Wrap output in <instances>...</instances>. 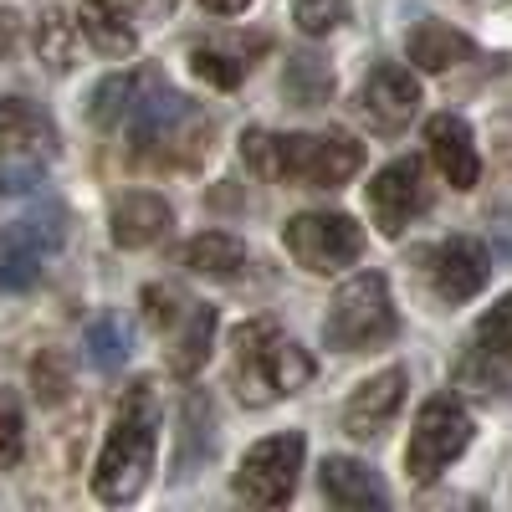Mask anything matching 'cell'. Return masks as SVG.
<instances>
[{
  "label": "cell",
  "mask_w": 512,
  "mask_h": 512,
  "mask_svg": "<svg viewBox=\"0 0 512 512\" xmlns=\"http://www.w3.org/2000/svg\"><path fill=\"white\" fill-rule=\"evenodd\" d=\"M93 123L128 134L144 154H180L195 159L210 149V123L195 118V108L169 88L154 67H123L93 88Z\"/></svg>",
  "instance_id": "6da1fadb"
},
{
  "label": "cell",
  "mask_w": 512,
  "mask_h": 512,
  "mask_svg": "<svg viewBox=\"0 0 512 512\" xmlns=\"http://www.w3.org/2000/svg\"><path fill=\"white\" fill-rule=\"evenodd\" d=\"M241 159L256 175H272L303 190H333L359 175L364 149L344 134H267V128H256V134L241 139Z\"/></svg>",
  "instance_id": "7a4b0ae2"
},
{
  "label": "cell",
  "mask_w": 512,
  "mask_h": 512,
  "mask_svg": "<svg viewBox=\"0 0 512 512\" xmlns=\"http://www.w3.org/2000/svg\"><path fill=\"white\" fill-rule=\"evenodd\" d=\"M154 446H159V415H154V390L139 379L134 390L123 395L113 431L98 451L93 466V492L103 502H134L154 472Z\"/></svg>",
  "instance_id": "3957f363"
},
{
  "label": "cell",
  "mask_w": 512,
  "mask_h": 512,
  "mask_svg": "<svg viewBox=\"0 0 512 512\" xmlns=\"http://www.w3.org/2000/svg\"><path fill=\"white\" fill-rule=\"evenodd\" d=\"M313 379V359L292 344V338L272 323L256 318L236 328V349H231V390L241 405H272L282 395H297Z\"/></svg>",
  "instance_id": "277c9868"
},
{
  "label": "cell",
  "mask_w": 512,
  "mask_h": 512,
  "mask_svg": "<svg viewBox=\"0 0 512 512\" xmlns=\"http://www.w3.org/2000/svg\"><path fill=\"white\" fill-rule=\"evenodd\" d=\"M400 333V313H395V297L390 282L379 272H359L338 287L333 308L323 318V338L338 354H364V349H384L390 338Z\"/></svg>",
  "instance_id": "5b68a950"
},
{
  "label": "cell",
  "mask_w": 512,
  "mask_h": 512,
  "mask_svg": "<svg viewBox=\"0 0 512 512\" xmlns=\"http://www.w3.org/2000/svg\"><path fill=\"white\" fill-rule=\"evenodd\" d=\"M57 154L52 118L26 98H0V195H21L47 180Z\"/></svg>",
  "instance_id": "8992f818"
},
{
  "label": "cell",
  "mask_w": 512,
  "mask_h": 512,
  "mask_svg": "<svg viewBox=\"0 0 512 512\" xmlns=\"http://www.w3.org/2000/svg\"><path fill=\"white\" fill-rule=\"evenodd\" d=\"M466 446H472V415H466V405L451 400V395L425 400L420 415H415L410 446H405V472H410V482H420V487L436 482Z\"/></svg>",
  "instance_id": "52a82bcc"
},
{
  "label": "cell",
  "mask_w": 512,
  "mask_h": 512,
  "mask_svg": "<svg viewBox=\"0 0 512 512\" xmlns=\"http://www.w3.org/2000/svg\"><path fill=\"white\" fill-rule=\"evenodd\" d=\"M282 246L303 272L328 277V272H344L359 262L364 231L349 216H338V210H308V216H292L282 226Z\"/></svg>",
  "instance_id": "ba28073f"
},
{
  "label": "cell",
  "mask_w": 512,
  "mask_h": 512,
  "mask_svg": "<svg viewBox=\"0 0 512 512\" xmlns=\"http://www.w3.org/2000/svg\"><path fill=\"white\" fill-rule=\"evenodd\" d=\"M303 456H308V441L287 431V436H267L256 441L241 466H236V497H246L251 507H282L292 492H297V472H303Z\"/></svg>",
  "instance_id": "9c48e42d"
},
{
  "label": "cell",
  "mask_w": 512,
  "mask_h": 512,
  "mask_svg": "<svg viewBox=\"0 0 512 512\" xmlns=\"http://www.w3.org/2000/svg\"><path fill=\"white\" fill-rule=\"evenodd\" d=\"M57 246H62V210H36L26 221L0 226V292L36 287Z\"/></svg>",
  "instance_id": "30bf717a"
},
{
  "label": "cell",
  "mask_w": 512,
  "mask_h": 512,
  "mask_svg": "<svg viewBox=\"0 0 512 512\" xmlns=\"http://www.w3.org/2000/svg\"><path fill=\"white\" fill-rule=\"evenodd\" d=\"M425 210H431V185H425V164L415 154L384 164L369 180V216L384 236H400L415 216H425Z\"/></svg>",
  "instance_id": "8fae6325"
},
{
  "label": "cell",
  "mask_w": 512,
  "mask_h": 512,
  "mask_svg": "<svg viewBox=\"0 0 512 512\" xmlns=\"http://www.w3.org/2000/svg\"><path fill=\"white\" fill-rule=\"evenodd\" d=\"M425 277H431L441 303H466V297H477L492 277L487 246L472 241V236H451V241L425 251Z\"/></svg>",
  "instance_id": "7c38bea8"
},
{
  "label": "cell",
  "mask_w": 512,
  "mask_h": 512,
  "mask_svg": "<svg viewBox=\"0 0 512 512\" xmlns=\"http://www.w3.org/2000/svg\"><path fill=\"white\" fill-rule=\"evenodd\" d=\"M359 113L379 128V134H400V128L420 113V82L410 67L400 62H384L364 77L359 88Z\"/></svg>",
  "instance_id": "4fadbf2b"
},
{
  "label": "cell",
  "mask_w": 512,
  "mask_h": 512,
  "mask_svg": "<svg viewBox=\"0 0 512 512\" xmlns=\"http://www.w3.org/2000/svg\"><path fill=\"white\" fill-rule=\"evenodd\" d=\"M400 405H405V369H384V374L364 379L359 390L349 395L344 431L354 441H379L384 431H390V420L400 415Z\"/></svg>",
  "instance_id": "5bb4252c"
},
{
  "label": "cell",
  "mask_w": 512,
  "mask_h": 512,
  "mask_svg": "<svg viewBox=\"0 0 512 512\" xmlns=\"http://www.w3.org/2000/svg\"><path fill=\"white\" fill-rule=\"evenodd\" d=\"M425 144H431V164L441 169V180L451 190H477L482 159H477L472 128H466L461 113H436L431 123H425Z\"/></svg>",
  "instance_id": "9a60e30c"
},
{
  "label": "cell",
  "mask_w": 512,
  "mask_h": 512,
  "mask_svg": "<svg viewBox=\"0 0 512 512\" xmlns=\"http://www.w3.org/2000/svg\"><path fill=\"white\" fill-rule=\"evenodd\" d=\"M169 226H175V210H169L164 195H149V190H134V195H123L113 205V241L128 246V251H139V246H154L169 236Z\"/></svg>",
  "instance_id": "2e32d148"
},
{
  "label": "cell",
  "mask_w": 512,
  "mask_h": 512,
  "mask_svg": "<svg viewBox=\"0 0 512 512\" xmlns=\"http://www.w3.org/2000/svg\"><path fill=\"white\" fill-rule=\"evenodd\" d=\"M318 487H323V497H328L333 507H354V512H359V507H384V502H390L384 482L374 477V466H364V461H354V456H328Z\"/></svg>",
  "instance_id": "e0dca14e"
},
{
  "label": "cell",
  "mask_w": 512,
  "mask_h": 512,
  "mask_svg": "<svg viewBox=\"0 0 512 512\" xmlns=\"http://www.w3.org/2000/svg\"><path fill=\"white\" fill-rule=\"evenodd\" d=\"M82 31L98 52L108 57H128L139 47V31H134V0H82Z\"/></svg>",
  "instance_id": "ac0fdd59"
},
{
  "label": "cell",
  "mask_w": 512,
  "mask_h": 512,
  "mask_svg": "<svg viewBox=\"0 0 512 512\" xmlns=\"http://www.w3.org/2000/svg\"><path fill=\"white\" fill-rule=\"evenodd\" d=\"M246 241H236L231 231H200L195 241L180 246V267L195 272V277H216V282H231L246 272Z\"/></svg>",
  "instance_id": "d6986e66"
},
{
  "label": "cell",
  "mask_w": 512,
  "mask_h": 512,
  "mask_svg": "<svg viewBox=\"0 0 512 512\" xmlns=\"http://www.w3.org/2000/svg\"><path fill=\"white\" fill-rule=\"evenodd\" d=\"M405 52H410V62L425 67V72H446V67H456V62L472 57V36L456 31V26H446V21H420V26L410 31V41H405Z\"/></svg>",
  "instance_id": "ffe728a7"
},
{
  "label": "cell",
  "mask_w": 512,
  "mask_h": 512,
  "mask_svg": "<svg viewBox=\"0 0 512 512\" xmlns=\"http://www.w3.org/2000/svg\"><path fill=\"white\" fill-rule=\"evenodd\" d=\"M175 344H169V369H175L180 379H190L200 364H205V354H210V338H216V308H200V303H190L180 318H175Z\"/></svg>",
  "instance_id": "44dd1931"
},
{
  "label": "cell",
  "mask_w": 512,
  "mask_h": 512,
  "mask_svg": "<svg viewBox=\"0 0 512 512\" xmlns=\"http://www.w3.org/2000/svg\"><path fill=\"white\" fill-rule=\"evenodd\" d=\"M77 41H82L77 21H67L57 6L41 11V21H36V52H41V62H47L52 72H67L77 62Z\"/></svg>",
  "instance_id": "7402d4cb"
},
{
  "label": "cell",
  "mask_w": 512,
  "mask_h": 512,
  "mask_svg": "<svg viewBox=\"0 0 512 512\" xmlns=\"http://www.w3.org/2000/svg\"><path fill=\"white\" fill-rule=\"evenodd\" d=\"M88 359L98 364V369H123L128 364V328L118 323V318H98L93 328H88Z\"/></svg>",
  "instance_id": "603a6c76"
},
{
  "label": "cell",
  "mask_w": 512,
  "mask_h": 512,
  "mask_svg": "<svg viewBox=\"0 0 512 512\" xmlns=\"http://www.w3.org/2000/svg\"><path fill=\"white\" fill-rule=\"evenodd\" d=\"M287 98L292 103H303V108H313V103H323L328 93H333V77L318 67V57H297L292 67H287Z\"/></svg>",
  "instance_id": "cb8c5ba5"
},
{
  "label": "cell",
  "mask_w": 512,
  "mask_h": 512,
  "mask_svg": "<svg viewBox=\"0 0 512 512\" xmlns=\"http://www.w3.org/2000/svg\"><path fill=\"white\" fill-rule=\"evenodd\" d=\"M26 456V420H21V400L0 384V472H11V466Z\"/></svg>",
  "instance_id": "d4e9b609"
},
{
  "label": "cell",
  "mask_w": 512,
  "mask_h": 512,
  "mask_svg": "<svg viewBox=\"0 0 512 512\" xmlns=\"http://www.w3.org/2000/svg\"><path fill=\"white\" fill-rule=\"evenodd\" d=\"M190 67H195V77L216 82V88H236L251 62L236 57V52H221V47H195V52H190Z\"/></svg>",
  "instance_id": "484cf974"
},
{
  "label": "cell",
  "mask_w": 512,
  "mask_h": 512,
  "mask_svg": "<svg viewBox=\"0 0 512 512\" xmlns=\"http://www.w3.org/2000/svg\"><path fill=\"white\" fill-rule=\"evenodd\" d=\"M477 338H482V349H487L492 359H507V364H512V292L482 313Z\"/></svg>",
  "instance_id": "4316f807"
},
{
  "label": "cell",
  "mask_w": 512,
  "mask_h": 512,
  "mask_svg": "<svg viewBox=\"0 0 512 512\" xmlns=\"http://www.w3.org/2000/svg\"><path fill=\"white\" fill-rule=\"evenodd\" d=\"M349 16V0H297V26L308 36H323V31H338Z\"/></svg>",
  "instance_id": "83f0119b"
},
{
  "label": "cell",
  "mask_w": 512,
  "mask_h": 512,
  "mask_svg": "<svg viewBox=\"0 0 512 512\" xmlns=\"http://www.w3.org/2000/svg\"><path fill=\"white\" fill-rule=\"evenodd\" d=\"M190 303L180 292H169V287H144V318L149 328H175V318L185 313Z\"/></svg>",
  "instance_id": "f1b7e54d"
},
{
  "label": "cell",
  "mask_w": 512,
  "mask_h": 512,
  "mask_svg": "<svg viewBox=\"0 0 512 512\" xmlns=\"http://www.w3.org/2000/svg\"><path fill=\"white\" fill-rule=\"evenodd\" d=\"M246 6H251V0H205V11H216V16H236Z\"/></svg>",
  "instance_id": "f546056e"
},
{
  "label": "cell",
  "mask_w": 512,
  "mask_h": 512,
  "mask_svg": "<svg viewBox=\"0 0 512 512\" xmlns=\"http://www.w3.org/2000/svg\"><path fill=\"white\" fill-rule=\"evenodd\" d=\"M11 36H16V16H6V11H0V52L11 47Z\"/></svg>",
  "instance_id": "4dcf8cb0"
}]
</instances>
